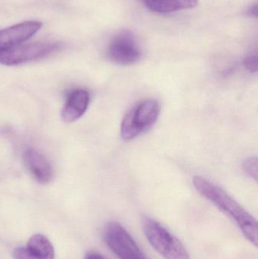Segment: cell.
I'll list each match as a JSON object with an SVG mask.
<instances>
[{"label": "cell", "mask_w": 258, "mask_h": 259, "mask_svg": "<svg viewBox=\"0 0 258 259\" xmlns=\"http://www.w3.org/2000/svg\"><path fill=\"white\" fill-rule=\"evenodd\" d=\"M193 185L203 197L210 201L239 227L244 237L257 246V222L240 204L224 190L202 177L195 176Z\"/></svg>", "instance_id": "cell-1"}, {"label": "cell", "mask_w": 258, "mask_h": 259, "mask_svg": "<svg viewBox=\"0 0 258 259\" xmlns=\"http://www.w3.org/2000/svg\"><path fill=\"white\" fill-rule=\"evenodd\" d=\"M243 65L248 71L251 72H257V56L256 54H249L243 59Z\"/></svg>", "instance_id": "cell-13"}, {"label": "cell", "mask_w": 258, "mask_h": 259, "mask_svg": "<svg viewBox=\"0 0 258 259\" xmlns=\"http://www.w3.org/2000/svg\"><path fill=\"white\" fill-rule=\"evenodd\" d=\"M160 115V105L154 100H146L133 106L124 115L121 124V136L125 141L136 137L151 128Z\"/></svg>", "instance_id": "cell-2"}, {"label": "cell", "mask_w": 258, "mask_h": 259, "mask_svg": "<svg viewBox=\"0 0 258 259\" xmlns=\"http://www.w3.org/2000/svg\"><path fill=\"white\" fill-rule=\"evenodd\" d=\"M145 7L151 12L168 14L178 11L193 9L198 0H142Z\"/></svg>", "instance_id": "cell-11"}, {"label": "cell", "mask_w": 258, "mask_h": 259, "mask_svg": "<svg viewBox=\"0 0 258 259\" xmlns=\"http://www.w3.org/2000/svg\"><path fill=\"white\" fill-rule=\"evenodd\" d=\"M243 170L248 176L257 181V159L256 157L247 158L243 163Z\"/></svg>", "instance_id": "cell-12"}, {"label": "cell", "mask_w": 258, "mask_h": 259, "mask_svg": "<svg viewBox=\"0 0 258 259\" xmlns=\"http://www.w3.org/2000/svg\"><path fill=\"white\" fill-rule=\"evenodd\" d=\"M42 23L29 21L0 30V51L25 42L36 34Z\"/></svg>", "instance_id": "cell-7"}, {"label": "cell", "mask_w": 258, "mask_h": 259, "mask_svg": "<svg viewBox=\"0 0 258 259\" xmlns=\"http://www.w3.org/2000/svg\"><path fill=\"white\" fill-rule=\"evenodd\" d=\"M142 228L148 243L165 259H190L182 242L157 221L144 217Z\"/></svg>", "instance_id": "cell-3"}, {"label": "cell", "mask_w": 258, "mask_h": 259, "mask_svg": "<svg viewBox=\"0 0 258 259\" xmlns=\"http://www.w3.org/2000/svg\"><path fill=\"white\" fill-rule=\"evenodd\" d=\"M248 15L250 16L257 17V4L253 5L248 11Z\"/></svg>", "instance_id": "cell-15"}, {"label": "cell", "mask_w": 258, "mask_h": 259, "mask_svg": "<svg viewBox=\"0 0 258 259\" xmlns=\"http://www.w3.org/2000/svg\"><path fill=\"white\" fill-rule=\"evenodd\" d=\"M90 96L84 89H77L70 93L61 112L64 122L70 123L81 118L89 107Z\"/></svg>", "instance_id": "cell-10"}, {"label": "cell", "mask_w": 258, "mask_h": 259, "mask_svg": "<svg viewBox=\"0 0 258 259\" xmlns=\"http://www.w3.org/2000/svg\"><path fill=\"white\" fill-rule=\"evenodd\" d=\"M23 160L32 176L38 183L47 184L54 175V170L45 155L33 148L26 149L23 154Z\"/></svg>", "instance_id": "cell-9"}, {"label": "cell", "mask_w": 258, "mask_h": 259, "mask_svg": "<svg viewBox=\"0 0 258 259\" xmlns=\"http://www.w3.org/2000/svg\"><path fill=\"white\" fill-rule=\"evenodd\" d=\"M103 238L119 259H148L128 231L118 222L106 225Z\"/></svg>", "instance_id": "cell-5"}, {"label": "cell", "mask_w": 258, "mask_h": 259, "mask_svg": "<svg viewBox=\"0 0 258 259\" xmlns=\"http://www.w3.org/2000/svg\"><path fill=\"white\" fill-rule=\"evenodd\" d=\"M60 42H30L19 44L0 51V64L15 66L51 56L62 48Z\"/></svg>", "instance_id": "cell-4"}, {"label": "cell", "mask_w": 258, "mask_h": 259, "mask_svg": "<svg viewBox=\"0 0 258 259\" xmlns=\"http://www.w3.org/2000/svg\"><path fill=\"white\" fill-rule=\"evenodd\" d=\"M14 259H54L53 244L45 236L40 234L31 236L25 246L16 248Z\"/></svg>", "instance_id": "cell-8"}, {"label": "cell", "mask_w": 258, "mask_h": 259, "mask_svg": "<svg viewBox=\"0 0 258 259\" xmlns=\"http://www.w3.org/2000/svg\"><path fill=\"white\" fill-rule=\"evenodd\" d=\"M85 259H106L101 254L98 252H95V251H89V252L86 253Z\"/></svg>", "instance_id": "cell-14"}, {"label": "cell", "mask_w": 258, "mask_h": 259, "mask_svg": "<svg viewBox=\"0 0 258 259\" xmlns=\"http://www.w3.org/2000/svg\"><path fill=\"white\" fill-rule=\"evenodd\" d=\"M108 58L114 63L130 65L137 62L142 56L140 49L130 32L117 35L109 44Z\"/></svg>", "instance_id": "cell-6"}]
</instances>
